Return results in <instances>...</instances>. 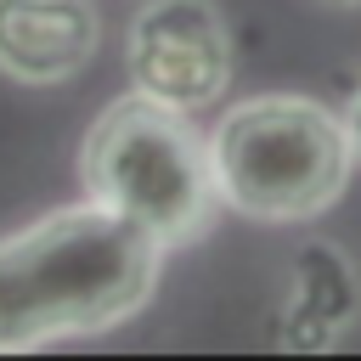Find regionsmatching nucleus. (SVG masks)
<instances>
[{
  "label": "nucleus",
  "instance_id": "f257e3e1",
  "mask_svg": "<svg viewBox=\"0 0 361 361\" xmlns=\"http://www.w3.org/2000/svg\"><path fill=\"white\" fill-rule=\"evenodd\" d=\"M164 248L85 197L0 237V355L130 322L158 288Z\"/></svg>",
  "mask_w": 361,
  "mask_h": 361
},
{
  "label": "nucleus",
  "instance_id": "f03ea898",
  "mask_svg": "<svg viewBox=\"0 0 361 361\" xmlns=\"http://www.w3.org/2000/svg\"><path fill=\"white\" fill-rule=\"evenodd\" d=\"M79 180L85 197L135 220L158 248L197 243L220 214L209 141L180 107L141 90L102 107L79 147Z\"/></svg>",
  "mask_w": 361,
  "mask_h": 361
},
{
  "label": "nucleus",
  "instance_id": "7ed1b4c3",
  "mask_svg": "<svg viewBox=\"0 0 361 361\" xmlns=\"http://www.w3.org/2000/svg\"><path fill=\"white\" fill-rule=\"evenodd\" d=\"M209 164L226 209L265 226H293L344 197L355 152L333 107L310 96H248L214 124Z\"/></svg>",
  "mask_w": 361,
  "mask_h": 361
},
{
  "label": "nucleus",
  "instance_id": "20e7f679",
  "mask_svg": "<svg viewBox=\"0 0 361 361\" xmlns=\"http://www.w3.org/2000/svg\"><path fill=\"white\" fill-rule=\"evenodd\" d=\"M130 79L141 96H158L180 113H197L231 85V34L209 0H147L124 45Z\"/></svg>",
  "mask_w": 361,
  "mask_h": 361
},
{
  "label": "nucleus",
  "instance_id": "39448f33",
  "mask_svg": "<svg viewBox=\"0 0 361 361\" xmlns=\"http://www.w3.org/2000/svg\"><path fill=\"white\" fill-rule=\"evenodd\" d=\"M102 17L90 0H0V73L17 85H62L96 56Z\"/></svg>",
  "mask_w": 361,
  "mask_h": 361
},
{
  "label": "nucleus",
  "instance_id": "423d86ee",
  "mask_svg": "<svg viewBox=\"0 0 361 361\" xmlns=\"http://www.w3.org/2000/svg\"><path fill=\"white\" fill-rule=\"evenodd\" d=\"M361 310V282L350 271V259L333 243H305L293 254V293L282 310V344L293 355H322Z\"/></svg>",
  "mask_w": 361,
  "mask_h": 361
},
{
  "label": "nucleus",
  "instance_id": "0eeeda50",
  "mask_svg": "<svg viewBox=\"0 0 361 361\" xmlns=\"http://www.w3.org/2000/svg\"><path fill=\"white\" fill-rule=\"evenodd\" d=\"M344 130H350V152H355V164H361V79H355V96H350V107H344Z\"/></svg>",
  "mask_w": 361,
  "mask_h": 361
},
{
  "label": "nucleus",
  "instance_id": "6e6552de",
  "mask_svg": "<svg viewBox=\"0 0 361 361\" xmlns=\"http://www.w3.org/2000/svg\"><path fill=\"white\" fill-rule=\"evenodd\" d=\"M327 6H361V0H327Z\"/></svg>",
  "mask_w": 361,
  "mask_h": 361
}]
</instances>
